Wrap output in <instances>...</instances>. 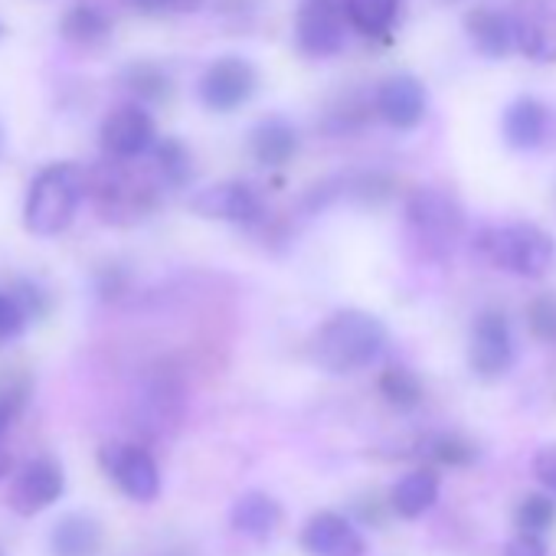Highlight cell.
I'll list each match as a JSON object with an SVG mask.
<instances>
[{"mask_svg": "<svg viewBox=\"0 0 556 556\" xmlns=\"http://www.w3.org/2000/svg\"><path fill=\"white\" fill-rule=\"evenodd\" d=\"M374 112H377L374 99L367 102L364 92H348V96L334 99V102L325 109L321 128H325L328 135H354V131H361V128L370 122Z\"/></svg>", "mask_w": 556, "mask_h": 556, "instance_id": "484cf974", "label": "cell"}, {"mask_svg": "<svg viewBox=\"0 0 556 556\" xmlns=\"http://www.w3.org/2000/svg\"><path fill=\"white\" fill-rule=\"evenodd\" d=\"M517 50L533 63H556V0H517Z\"/></svg>", "mask_w": 556, "mask_h": 556, "instance_id": "4fadbf2b", "label": "cell"}, {"mask_svg": "<svg viewBox=\"0 0 556 556\" xmlns=\"http://www.w3.org/2000/svg\"><path fill=\"white\" fill-rule=\"evenodd\" d=\"M527 328L536 341H556V295H536L527 305Z\"/></svg>", "mask_w": 556, "mask_h": 556, "instance_id": "f546056e", "label": "cell"}, {"mask_svg": "<svg viewBox=\"0 0 556 556\" xmlns=\"http://www.w3.org/2000/svg\"><path fill=\"white\" fill-rule=\"evenodd\" d=\"M374 105H377V115L396 128V131H413L422 118H426V86L409 76V73H396L390 79H383L374 92Z\"/></svg>", "mask_w": 556, "mask_h": 556, "instance_id": "9a60e30c", "label": "cell"}, {"mask_svg": "<svg viewBox=\"0 0 556 556\" xmlns=\"http://www.w3.org/2000/svg\"><path fill=\"white\" fill-rule=\"evenodd\" d=\"M422 452H426V458H432L439 465H448V468H462V465H471L478 458L475 442H468L458 432H435V435H429L422 442Z\"/></svg>", "mask_w": 556, "mask_h": 556, "instance_id": "f1b7e54d", "label": "cell"}, {"mask_svg": "<svg viewBox=\"0 0 556 556\" xmlns=\"http://www.w3.org/2000/svg\"><path fill=\"white\" fill-rule=\"evenodd\" d=\"M8 475H14V455L8 445H0V478H8Z\"/></svg>", "mask_w": 556, "mask_h": 556, "instance_id": "74e56055", "label": "cell"}, {"mask_svg": "<svg viewBox=\"0 0 556 556\" xmlns=\"http://www.w3.org/2000/svg\"><path fill=\"white\" fill-rule=\"evenodd\" d=\"M400 14V0H344L348 24L367 40H387Z\"/></svg>", "mask_w": 556, "mask_h": 556, "instance_id": "d4e9b609", "label": "cell"}, {"mask_svg": "<svg viewBox=\"0 0 556 556\" xmlns=\"http://www.w3.org/2000/svg\"><path fill=\"white\" fill-rule=\"evenodd\" d=\"M0 40H4V24H0Z\"/></svg>", "mask_w": 556, "mask_h": 556, "instance_id": "ab89813d", "label": "cell"}, {"mask_svg": "<svg viewBox=\"0 0 556 556\" xmlns=\"http://www.w3.org/2000/svg\"><path fill=\"white\" fill-rule=\"evenodd\" d=\"M89 197L105 223L131 226L154 213L161 200V184L154 180V174L131 170V164L105 157L89 170Z\"/></svg>", "mask_w": 556, "mask_h": 556, "instance_id": "3957f363", "label": "cell"}, {"mask_svg": "<svg viewBox=\"0 0 556 556\" xmlns=\"http://www.w3.org/2000/svg\"><path fill=\"white\" fill-rule=\"evenodd\" d=\"M118 86L135 99V105H164L174 96V79L161 63L135 60L118 73Z\"/></svg>", "mask_w": 556, "mask_h": 556, "instance_id": "603a6c76", "label": "cell"}, {"mask_svg": "<svg viewBox=\"0 0 556 556\" xmlns=\"http://www.w3.org/2000/svg\"><path fill=\"white\" fill-rule=\"evenodd\" d=\"M406 223L426 255L448 258L465 232V210L439 187H416L406 197Z\"/></svg>", "mask_w": 556, "mask_h": 556, "instance_id": "5b68a950", "label": "cell"}, {"mask_svg": "<svg viewBox=\"0 0 556 556\" xmlns=\"http://www.w3.org/2000/svg\"><path fill=\"white\" fill-rule=\"evenodd\" d=\"M475 252L501 271L517 278H543L556 262L553 236L536 223L484 226L475 236Z\"/></svg>", "mask_w": 556, "mask_h": 556, "instance_id": "277c9868", "label": "cell"}, {"mask_svg": "<svg viewBox=\"0 0 556 556\" xmlns=\"http://www.w3.org/2000/svg\"><path fill=\"white\" fill-rule=\"evenodd\" d=\"M0 556H4V553H0Z\"/></svg>", "mask_w": 556, "mask_h": 556, "instance_id": "60d3db41", "label": "cell"}, {"mask_svg": "<svg viewBox=\"0 0 556 556\" xmlns=\"http://www.w3.org/2000/svg\"><path fill=\"white\" fill-rule=\"evenodd\" d=\"M89 197V170L76 161H53L40 167L27 187L24 226L30 236L50 239L73 226L83 200Z\"/></svg>", "mask_w": 556, "mask_h": 556, "instance_id": "7a4b0ae2", "label": "cell"}, {"mask_svg": "<svg viewBox=\"0 0 556 556\" xmlns=\"http://www.w3.org/2000/svg\"><path fill=\"white\" fill-rule=\"evenodd\" d=\"M157 141L161 138H157V125H154L151 112L135 102L112 109L99 128V144H102L105 157L122 161V164H131V161L151 154Z\"/></svg>", "mask_w": 556, "mask_h": 556, "instance_id": "9c48e42d", "label": "cell"}, {"mask_svg": "<svg viewBox=\"0 0 556 556\" xmlns=\"http://www.w3.org/2000/svg\"><path fill=\"white\" fill-rule=\"evenodd\" d=\"M66 491V475L63 465L56 458H30L14 471L11 491H8V504L14 514L21 517H37L47 507H53Z\"/></svg>", "mask_w": 556, "mask_h": 556, "instance_id": "8fae6325", "label": "cell"}, {"mask_svg": "<svg viewBox=\"0 0 556 556\" xmlns=\"http://www.w3.org/2000/svg\"><path fill=\"white\" fill-rule=\"evenodd\" d=\"M465 34L471 40V47L488 56V60H504L514 47H517V34H514V17L504 14L501 8L481 4L475 11H468L465 17Z\"/></svg>", "mask_w": 556, "mask_h": 556, "instance_id": "d6986e66", "label": "cell"}, {"mask_svg": "<svg viewBox=\"0 0 556 556\" xmlns=\"http://www.w3.org/2000/svg\"><path fill=\"white\" fill-rule=\"evenodd\" d=\"M549 125H553L549 109L533 96H520L504 109L501 135L514 151H536L549 138Z\"/></svg>", "mask_w": 556, "mask_h": 556, "instance_id": "2e32d148", "label": "cell"}, {"mask_svg": "<svg viewBox=\"0 0 556 556\" xmlns=\"http://www.w3.org/2000/svg\"><path fill=\"white\" fill-rule=\"evenodd\" d=\"M517 361V344L504 312H481L468 334V367L478 380H501Z\"/></svg>", "mask_w": 556, "mask_h": 556, "instance_id": "52a82bcc", "label": "cell"}, {"mask_svg": "<svg viewBox=\"0 0 556 556\" xmlns=\"http://www.w3.org/2000/svg\"><path fill=\"white\" fill-rule=\"evenodd\" d=\"M282 504H278L268 491H242L229 507V527L249 540H268L282 527Z\"/></svg>", "mask_w": 556, "mask_h": 556, "instance_id": "ffe728a7", "label": "cell"}, {"mask_svg": "<svg viewBox=\"0 0 556 556\" xmlns=\"http://www.w3.org/2000/svg\"><path fill=\"white\" fill-rule=\"evenodd\" d=\"M138 14H197L203 0H128Z\"/></svg>", "mask_w": 556, "mask_h": 556, "instance_id": "d590c367", "label": "cell"}, {"mask_svg": "<svg viewBox=\"0 0 556 556\" xmlns=\"http://www.w3.org/2000/svg\"><path fill=\"white\" fill-rule=\"evenodd\" d=\"M102 523L89 514H66L56 520L50 533V553L53 556H99L102 549Z\"/></svg>", "mask_w": 556, "mask_h": 556, "instance_id": "7402d4cb", "label": "cell"}, {"mask_svg": "<svg viewBox=\"0 0 556 556\" xmlns=\"http://www.w3.org/2000/svg\"><path fill=\"white\" fill-rule=\"evenodd\" d=\"M344 0H302L295 17V47L312 60L338 56L348 43Z\"/></svg>", "mask_w": 556, "mask_h": 556, "instance_id": "30bf717a", "label": "cell"}, {"mask_svg": "<svg viewBox=\"0 0 556 556\" xmlns=\"http://www.w3.org/2000/svg\"><path fill=\"white\" fill-rule=\"evenodd\" d=\"M530 468H533V478L540 481V488H543L546 494H553V497H556V442H549V445L536 448V455H533Z\"/></svg>", "mask_w": 556, "mask_h": 556, "instance_id": "e575fe53", "label": "cell"}, {"mask_svg": "<svg viewBox=\"0 0 556 556\" xmlns=\"http://www.w3.org/2000/svg\"><path fill=\"white\" fill-rule=\"evenodd\" d=\"M302 148L299 128L282 118V115H268L262 122L252 125L249 131V154L262 164V167H286L295 161Z\"/></svg>", "mask_w": 556, "mask_h": 556, "instance_id": "e0dca14e", "label": "cell"}, {"mask_svg": "<svg viewBox=\"0 0 556 556\" xmlns=\"http://www.w3.org/2000/svg\"><path fill=\"white\" fill-rule=\"evenodd\" d=\"M190 210L203 219H219L236 226H255L265 219V200L245 180H223L197 190L190 197Z\"/></svg>", "mask_w": 556, "mask_h": 556, "instance_id": "7c38bea8", "label": "cell"}, {"mask_svg": "<svg viewBox=\"0 0 556 556\" xmlns=\"http://www.w3.org/2000/svg\"><path fill=\"white\" fill-rule=\"evenodd\" d=\"M0 151H4V131H0Z\"/></svg>", "mask_w": 556, "mask_h": 556, "instance_id": "f35d334b", "label": "cell"}, {"mask_svg": "<svg viewBox=\"0 0 556 556\" xmlns=\"http://www.w3.org/2000/svg\"><path fill=\"white\" fill-rule=\"evenodd\" d=\"M556 523V497L553 494H527L520 497L517 510H514V527L517 533H533L543 536L549 527Z\"/></svg>", "mask_w": 556, "mask_h": 556, "instance_id": "83f0119b", "label": "cell"}, {"mask_svg": "<svg viewBox=\"0 0 556 556\" xmlns=\"http://www.w3.org/2000/svg\"><path fill=\"white\" fill-rule=\"evenodd\" d=\"M258 92V70L242 60V56H219L213 60L200 83H197V96L210 112L229 115L236 109H242L252 96Z\"/></svg>", "mask_w": 556, "mask_h": 556, "instance_id": "ba28073f", "label": "cell"}, {"mask_svg": "<svg viewBox=\"0 0 556 556\" xmlns=\"http://www.w3.org/2000/svg\"><path fill=\"white\" fill-rule=\"evenodd\" d=\"M99 465L109 481L131 501L151 504L161 494V465L144 445L131 442H109L99 448Z\"/></svg>", "mask_w": 556, "mask_h": 556, "instance_id": "8992f818", "label": "cell"}, {"mask_svg": "<svg viewBox=\"0 0 556 556\" xmlns=\"http://www.w3.org/2000/svg\"><path fill=\"white\" fill-rule=\"evenodd\" d=\"M56 30H60V40L76 50H102V47H109V40L115 34V21L105 8L79 0V4L63 11Z\"/></svg>", "mask_w": 556, "mask_h": 556, "instance_id": "ac0fdd59", "label": "cell"}, {"mask_svg": "<svg viewBox=\"0 0 556 556\" xmlns=\"http://www.w3.org/2000/svg\"><path fill=\"white\" fill-rule=\"evenodd\" d=\"M128 282H131V275H128V268H122V265H102L99 271H96V292L102 295V299H122L125 292H128Z\"/></svg>", "mask_w": 556, "mask_h": 556, "instance_id": "836d02e7", "label": "cell"}, {"mask_svg": "<svg viewBox=\"0 0 556 556\" xmlns=\"http://www.w3.org/2000/svg\"><path fill=\"white\" fill-rule=\"evenodd\" d=\"M387 351V328L377 315L361 308L334 312L312 338V361L318 370L348 377L367 370Z\"/></svg>", "mask_w": 556, "mask_h": 556, "instance_id": "6da1fadb", "label": "cell"}, {"mask_svg": "<svg viewBox=\"0 0 556 556\" xmlns=\"http://www.w3.org/2000/svg\"><path fill=\"white\" fill-rule=\"evenodd\" d=\"M27 325H30V315L14 299V292H0V344L21 338L27 331Z\"/></svg>", "mask_w": 556, "mask_h": 556, "instance_id": "4dcf8cb0", "label": "cell"}, {"mask_svg": "<svg viewBox=\"0 0 556 556\" xmlns=\"http://www.w3.org/2000/svg\"><path fill=\"white\" fill-rule=\"evenodd\" d=\"M11 292H14V299L24 305V312L30 315V321H37V318H47V312H50V302H47V292H43L37 282H30V278H17V286H14Z\"/></svg>", "mask_w": 556, "mask_h": 556, "instance_id": "d6a6232c", "label": "cell"}, {"mask_svg": "<svg viewBox=\"0 0 556 556\" xmlns=\"http://www.w3.org/2000/svg\"><path fill=\"white\" fill-rule=\"evenodd\" d=\"M504 556H546V540L533 533H514L504 546Z\"/></svg>", "mask_w": 556, "mask_h": 556, "instance_id": "8d00e7d4", "label": "cell"}, {"mask_svg": "<svg viewBox=\"0 0 556 556\" xmlns=\"http://www.w3.org/2000/svg\"><path fill=\"white\" fill-rule=\"evenodd\" d=\"M151 174L161 190H180L193 180V154L180 138H161L151 151Z\"/></svg>", "mask_w": 556, "mask_h": 556, "instance_id": "cb8c5ba5", "label": "cell"}, {"mask_svg": "<svg viewBox=\"0 0 556 556\" xmlns=\"http://www.w3.org/2000/svg\"><path fill=\"white\" fill-rule=\"evenodd\" d=\"M27 396H30V383L17 387V380L11 387L0 390V445H4V435L11 429V422L21 416V409L27 406Z\"/></svg>", "mask_w": 556, "mask_h": 556, "instance_id": "1f68e13d", "label": "cell"}, {"mask_svg": "<svg viewBox=\"0 0 556 556\" xmlns=\"http://www.w3.org/2000/svg\"><path fill=\"white\" fill-rule=\"evenodd\" d=\"M380 393H383V400H387L393 409H400V413H413V409L422 403V383H419V377H416L409 367H403V364H390V367L380 374Z\"/></svg>", "mask_w": 556, "mask_h": 556, "instance_id": "4316f807", "label": "cell"}, {"mask_svg": "<svg viewBox=\"0 0 556 556\" xmlns=\"http://www.w3.org/2000/svg\"><path fill=\"white\" fill-rule=\"evenodd\" d=\"M439 491H442V478L435 468H413L390 488V507L396 517L416 520L435 507Z\"/></svg>", "mask_w": 556, "mask_h": 556, "instance_id": "44dd1931", "label": "cell"}, {"mask_svg": "<svg viewBox=\"0 0 556 556\" xmlns=\"http://www.w3.org/2000/svg\"><path fill=\"white\" fill-rule=\"evenodd\" d=\"M302 546L308 556H364L367 540L361 527L338 514V510H318L302 527Z\"/></svg>", "mask_w": 556, "mask_h": 556, "instance_id": "5bb4252c", "label": "cell"}]
</instances>
